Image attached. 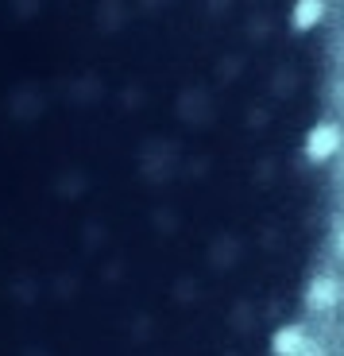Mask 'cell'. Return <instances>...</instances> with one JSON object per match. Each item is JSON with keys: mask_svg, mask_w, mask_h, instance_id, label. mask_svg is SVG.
I'll list each match as a JSON object with an SVG mask.
<instances>
[{"mask_svg": "<svg viewBox=\"0 0 344 356\" xmlns=\"http://www.w3.org/2000/svg\"><path fill=\"white\" fill-rule=\"evenodd\" d=\"M256 0H0V356H309L341 124Z\"/></svg>", "mask_w": 344, "mask_h": 356, "instance_id": "1", "label": "cell"}]
</instances>
